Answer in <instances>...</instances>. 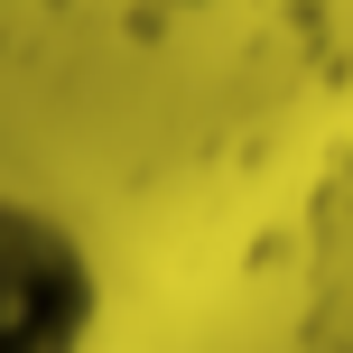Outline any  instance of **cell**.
Here are the masks:
<instances>
[{
  "label": "cell",
  "instance_id": "cell-1",
  "mask_svg": "<svg viewBox=\"0 0 353 353\" xmlns=\"http://www.w3.org/2000/svg\"><path fill=\"white\" fill-rule=\"evenodd\" d=\"M93 270L47 214L0 205V353H84Z\"/></svg>",
  "mask_w": 353,
  "mask_h": 353
}]
</instances>
